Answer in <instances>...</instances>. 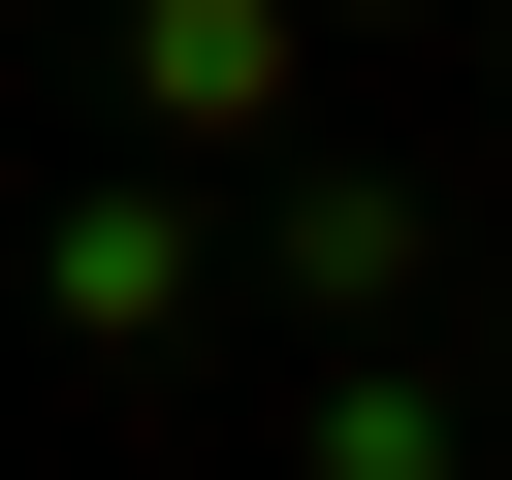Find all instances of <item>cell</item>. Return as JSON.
Instances as JSON below:
<instances>
[{"label":"cell","instance_id":"cell-6","mask_svg":"<svg viewBox=\"0 0 512 480\" xmlns=\"http://www.w3.org/2000/svg\"><path fill=\"white\" fill-rule=\"evenodd\" d=\"M288 32H416V0H288Z\"/></svg>","mask_w":512,"mask_h":480},{"label":"cell","instance_id":"cell-4","mask_svg":"<svg viewBox=\"0 0 512 480\" xmlns=\"http://www.w3.org/2000/svg\"><path fill=\"white\" fill-rule=\"evenodd\" d=\"M288 480H480V384H416V352H320Z\"/></svg>","mask_w":512,"mask_h":480},{"label":"cell","instance_id":"cell-3","mask_svg":"<svg viewBox=\"0 0 512 480\" xmlns=\"http://www.w3.org/2000/svg\"><path fill=\"white\" fill-rule=\"evenodd\" d=\"M96 64H128V128H160V160H256V128L320 96V32H288V0H96Z\"/></svg>","mask_w":512,"mask_h":480},{"label":"cell","instance_id":"cell-2","mask_svg":"<svg viewBox=\"0 0 512 480\" xmlns=\"http://www.w3.org/2000/svg\"><path fill=\"white\" fill-rule=\"evenodd\" d=\"M32 320H64V352H192V320H224V224H192L160 160H96V192L32 224Z\"/></svg>","mask_w":512,"mask_h":480},{"label":"cell","instance_id":"cell-5","mask_svg":"<svg viewBox=\"0 0 512 480\" xmlns=\"http://www.w3.org/2000/svg\"><path fill=\"white\" fill-rule=\"evenodd\" d=\"M448 288H480V416H512V256H448Z\"/></svg>","mask_w":512,"mask_h":480},{"label":"cell","instance_id":"cell-1","mask_svg":"<svg viewBox=\"0 0 512 480\" xmlns=\"http://www.w3.org/2000/svg\"><path fill=\"white\" fill-rule=\"evenodd\" d=\"M256 288H288V352H384V320L448 288V192H416V160H288V192H256Z\"/></svg>","mask_w":512,"mask_h":480}]
</instances>
